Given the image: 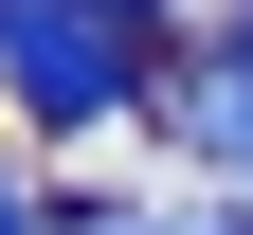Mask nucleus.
<instances>
[{
  "label": "nucleus",
  "instance_id": "obj_3",
  "mask_svg": "<svg viewBox=\"0 0 253 235\" xmlns=\"http://www.w3.org/2000/svg\"><path fill=\"white\" fill-rule=\"evenodd\" d=\"M54 235H253V199H199V217H54Z\"/></svg>",
  "mask_w": 253,
  "mask_h": 235
},
{
  "label": "nucleus",
  "instance_id": "obj_1",
  "mask_svg": "<svg viewBox=\"0 0 253 235\" xmlns=\"http://www.w3.org/2000/svg\"><path fill=\"white\" fill-rule=\"evenodd\" d=\"M126 91H145V54H126L109 0H0V109L18 127H126Z\"/></svg>",
  "mask_w": 253,
  "mask_h": 235
},
{
  "label": "nucleus",
  "instance_id": "obj_5",
  "mask_svg": "<svg viewBox=\"0 0 253 235\" xmlns=\"http://www.w3.org/2000/svg\"><path fill=\"white\" fill-rule=\"evenodd\" d=\"M109 18H126V37H145V18H163V0H109Z\"/></svg>",
  "mask_w": 253,
  "mask_h": 235
},
{
  "label": "nucleus",
  "instance_id": "obj_6",
  "mask_svg": "<svg viewBox=\"0 0 253 235\" xmlns=\"http://www.w3.org/2000/svg\"><path fill=\"white\" fill-rule=\"evenodd\" d=\"M235 37H253V0H235Z\"/></svg>",
  "mask_w": 253,
  "mask_h": 235
},
{
  "label": "nucleus",
  "instance_id": "obj_4",
  "mask_svg": "<svg viewBox=\"0 0 253 235\" xmlns=\"http://www.w3.org/2000/svg\"><path fill=\"white\" fill-rule=\"evenodd\" d=\"M0 235H54V217H37V199H18V181H0Z\"/></svg>",
  "mask_w": 253,
  "mask_h": 235
},
{
  "label": "nucleus",
  "instance_id": "obj_2",
  "mask_svg": "<svg viewBox=\"0 0 253 235\" xmlns=\"http://www.w3.org/2000/svg\"><path fill=\"white\" fill-rule=\"evenodd\" d=\"M145 109H163V127H181V145H199V163H217V181H235V199H253V37H217V54H181V73H163V91H145Z\"/></svg>",
  "mask_w": 253,
  "mask_h": 235
}]
</instances>
